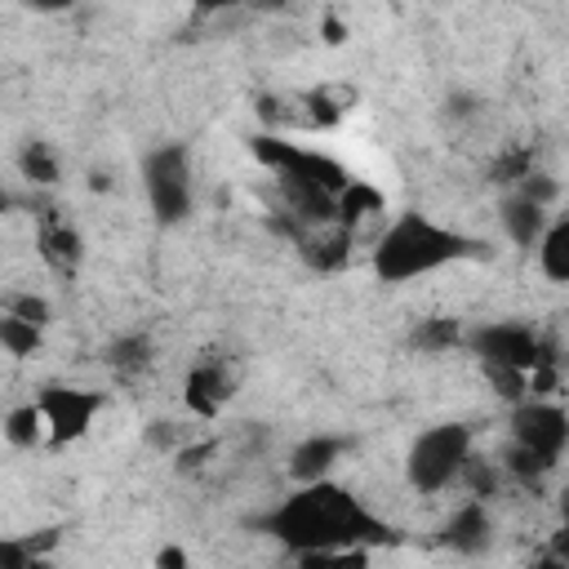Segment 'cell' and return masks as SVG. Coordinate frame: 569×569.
Segmentation results:
<instances>
[{
  "label": "cell",
  "instance_id": "6da1fadb",
  "mask_svg": "<svg viewBox=\"0 0 569 569\" xmlns=\"http://www.w3.org/2000/svg\"><path fill=\"white\" fill-rule=\"evenodd\" d=\"M276 542H284L293 556L302 551H342V547H387L396 542V525H387L378 511H369L351 489L333 480L298 485L289 498H280L258 520Z\"/></svg>",
  "mask_w": 569,
  "mask_h": 569
},
{
  "label": "cell",
  "instance_id": "7a4b0ae2",
  "mask_svg": "<svg viewBox=\"0 0 569 569\" xmlns=\"http://www.w3.org/2000/svg\"><path fill=\"white\" fill-rule=\"evenodd\" d=\"M485 240L458 231V227H445L418 209H405L396 222L382 227V236L373 240L369 249V267L382 284H409L418 276H431V271H445L453 262H467V258H485Z\"/></svg>",
  "mask_w": 569,
  "mask_h": 569
},
{
  "label": "cell",
  "instance_id": "3957f363",
  "mask_svg": "<svg viewBox=\"0 0 569 569\" xmlns=\"http://www.w3.org/2000/svg\"><path fill=\"white\" fill-rule=\"evenodd\" d=\"M471 449H476V440H471L467 422H436L413 436V445L405 453V480L431 498V493L458 485V471L471 458Z\"/></svg>",
  "mask_w": 569,
  "mask_h": 569
},
{
  "label": "cell",
  "instance_id": "277c9868",
  "mask_svg": "<svg viewBox=\"0 0 569 569\" xmlns=\"http://www.w3.org/2000/svg\"><path fill=\"white\" fill-rule=\"evenodd\" d=\"M462 347L480 360V369H516V373H533L538 365H556L547 338L525 325V320H489L462 333Z\"/></svg>",
  "mask_w": 569,
  "mask_h": 569
},
{
  "label": "cell",
  "instance_id": "5b68a950",
  "mask_svg": "<svg viewBox=\"0 0 569 569\" xmlns=\"http://www.w3.org/2000/svg\"><path fill=\"white\" fill-rule=\"evenodd\" d=\"M142 187L156 222L173 227L191 218L196 204V178H191V156L182 142H160L142 156Z\"/></svg>",
  "mask_w": 569,
  "mask_h": 569
},
{
  "label": "cell",
  "instance_id": "8992f818",
  "mask_svg": "<svg viewBox=\"0 0 569 569\" xmlns=\"http://www.w3.org/2000/svg\"><path fill=\"white\" fill-rule=\"evenodd\" d=\"M102 405H107V396L89 391V387H62V382L44 387L36 396V409L44 418V445L58 449V445H71V440L89 436V427L102 413Z\"/></svg>",
  "mask_w": 569,
  "mask_h": 569
},
{
  "label": "cell",
  "instance_id": "52a82bcc",
  "mask_svg": "<svg viewBox=\"0 0 569 569\" xmlns=\"http://www.w3.org/2000/svg\"><path fill=\"white\" fill-rule=\"evenodd\" d=\"M511 445L529 449L551 471L569 445V413L556 400H520L511 409Z\"/></svg>",
  "mask_w": 569,
  "mask_h": 569
},
{
  "label": "cell",
  "instance_id": "ba28073f",
  "mask_svg": "<svg viewBox=\"0 0 569 569\" xmlns=\"http://www.w3.org/2000/svg\"><path fill=\"white\" fill-rule=\"evenodd\" d=\"M231 391H236V378L227 373V365H222V360H200V365H191V369H187L182 405H187V413H196V418L213 422V418L227 409Z\"/></svg>",
  "mask_w": 569,
  "mask_h": 569
},
{
  "label": "cell",
  "instance_id": "9c48e42d",
  "mask_svg": "<svg viewBox=\"0 0 569 569\" xmlns=\"http://www.w3.org/2000/svg\"><path fill=\"white\" fill-rule=\"evenodd\" d=\"M351 449L347 436H333V431H316V436H302L293 449H289V480L293 485H316V480H329V471L338 467V458Z\"/></svg>",
  "mask_w": 569,
  "mask_h": 569
},
{
  "label": "cell",
  "instance_id": "30bf717a",
  "mask_svg": "<svg viewBox=\"0 0 569 569\" xmlns=\"http://www.w3.org/2000/svg\"><path fill=\"white\" fill-rule=\"evenodd\" d=\"M440 542L458 556H485L493 547V516H489V502H476L467 498L440 529Z\"/></svg>",
  "mask_w": 569,
  "mask_h": 569
},
{
  "label": "cell",
  "instance_id": "8fae6325",
  "mask_svg": "<svg viewBox=\"0 0 569 569\" xmlns=\"http://www.w3.org/2000/svg\"><path fill=\"white\" fill-rule=\"evenodd\" d=\"M36 249H40V258H44L53 271H62V276H71V271L80 267V258H84V240H80V231H76L71 222L53 218V213L40 218Z\"/></svg>",
  "mask_w": 569,
  "mask_h": 569
},
{
  "label": "cell",
  "instance_id": "7c38bea8",
  "mask_svg": "<svg viewBox=\"0 0 569 569\" xmlns=\"http://www.w3.org/2000/svg\"><path fill=\"white\" fill-rule=\"evenodd\" d=\"M498 222H502V231H507V240H511V244H520V249H533V244H538V236L547 231L551 213H547L542 204H533L529 196L511 191V196L502 200V209H498Z\"/></svg>",
  "mask_w": 569,
  "mask_h": 569
},
{
  "label": "cell",
  "instance_id": "4fadbf2b",
  "mask_svg": "<svg viewBox=\"0 0 569 569\" xmlns=\"http://www.w3.org/2000/svg\"><path fill=\"white\" fill-rule=\"evenodd\" d=\"M387 209V196L378 191V187H369L365 178H351L347 187H342V196L333 200V218H338V227H347V231H356V222H365V218H373V213H382Z\"/></svg>",
  "mask_w": 569,
  "mask_h": 569
},
{
  "label": "cell",
  "instance_id": "5bb4252c",
  "mask_svg": "<svg viewBox=\"0 0 569 569\" xmlns=\"http://www.w3.org/2000/svg\"><path fill=\"white\" fill-rule=\"evenodd\" d=\"M533 253H538V271L551 284H565L569 280V218H551L547 231L538 236Z\"/></svg>",
  "mask_w": 569,
  "mask_h": 569
},
{
  "label": "cell",
  "instance_id": "9a60e30c",
  "mask_svg": "<svg viewBox=\"0 0 569 569\" xmlns=\"http://www.w3.org/2000/svg\"><path fill=\"white\" fill-rule=\"evenodd\" d=\"M462 325L449 320V316H431V320H418V329L409 333V347L413 351H427V356H440V351H453L462 347Z\"/></svg>",
  "mask_w": 569,
  "mask_h": 569
},
{
  "label": "cell",
  "instance_id": "2e32d148",
  "mask_svg": "<svg viewBox=\"0 0 569 569\" xmlns=\"http://www.w3.org/2000/svg\"><path fill=\"white\" fill-rule=\"evenodd\" d=\"M0 431H4V440H9L13 449H36V445H44V418H40L36 400L13 405V409L4 413V422H0Z\"/></svg>",
  "mask_w": 569,
  "mask_h": 569
},
{
  "label": "cell",
  "instance_id": "e0dca14e",
  "mask_svg": "<svg viewBox=\"0 0 569 569\" xmlns=\"http://www.w3.org/2000/svg\"><path fill=\"white\" fill-rule=\"evenodd\" d=\"M18 173H22L27 182H36V187H53V182L62 178V164H58V156H53L49 142L31 138V142H22V151H18Z\"/></svg>",
  "mask_w": 569,
  "mask_h": 569
},
{
  "label": "cell",
  "instance_id": "ac0fdd59",
  "mask_svg": "<svg viewBox=\"0 0 569 569\" xmlns=\"http://www.w3.org/2000/svg\"><path fill=\"white\" fill-rule=\"evenodd\" d=\"M147 360H151L147 333H120L107 342V369H116V373H138V369H147Z\"/></svg>",
  "mask_w": 569,
  "mask_h": 569
},
{
  "label": "cell",
  "instance_id": "d6986e66",
  "mask_svg": "<svg viewBox=\"0 0 569 569\" xmlns=\"http://www.w3.org/2000/svg\"><path fill=\"white\" fill-rule=\"evenodd\" d=\"M458 480H462V489H467L476 502H489V498L498 493V485H502V471H498V462H489V458H480V453L471 449V458L462 462Z\"/></svg>",
  "mask_w": 569,
  "mask_h": 569
},
{
  "label": "cell",
  "instance_id": "ffe728a7",
  "mask_svg": "<svg viewBox=\"0 0 569 569\" xmlns=\"http://www.w3.org/2000/svg\"><path fill=\"white\" fill-rule=\"evenodd\" d=\"M40 342H44V329H36V325H27V320H18V316H4V311H0V347H4L9 356L27 360V356H36V351H40Z\"/></svg>",
  "mask_w": 569,
  "mask_h": 569
},
{
  "label": "cell",
  "instance_id": "44dd1931",
  "mask_svg": "<svg viewBox=\"0 0 569 569\" xmlns=\"http://www.w3.org/2000/svg\"><path fill=\"white\" fill-rule=\"evenodd\" d=\"M0 311H4V316H18V320H27V325H36V329H44V325L53 320L49 302H44L40 293H27V289H18V293H4V298H0Z\"/></svg>",
  "mask_w": 569,
  "mask_h": 569
},
{
  "label": "cell",
  "instance_id": "7402d4cb",
  "mask_svg": "<svg viewBox=\"0 0 569 569\" xmlns=\"http://www.w3.org/2000/svg\"><path fill=\"white\" fill-rule=\"evenodd\" d=\"M298 569H369L365 547H342V551H302Z\"/></svg>",
  "mask_w": 569,
  "mask_h": 569
},
{
  "label": "cell",
  "instance_id": "603a6c76",
  "mask_svg": "<svg viewBox=\"0 0 569 569\" xmlns=\"http://www.w3.org/2000/svg\"><path fill=\"white\" fill-rule=\"evenodd\" d=\"M213 453H218V445H213V440L178 445V449H173V467H178V471H196V467H204V458H213Z\"/></svg>",
  "mask_w": 569,
  "mask_h": 569
},
{
  "label": "cell",
  "instance_id": "cb8c5ba5",
  "mask_svg": "<svg viewBox=\"0 0 569 569\" xmlns=\"http://www.w3.org/2000/svg\"><path fill=\"white\" fill-rule=\"evenodd\" d=\"M147 436H151V445H156V449H164V453H173V449L182 445V436H178V427H173V422H151V427H147Z\"/></svg>",
  "mask_w": 569,
  "mask_h": 569
},
{
  "label": "cell",
  "instance_id": "d4e9b609",
  "mask_svg": "<svg viewBox=\"0 0 569 569\" xmlns=\"http://www.w3.org/2000/svg\"><path fill=\"white\" fill-rule=\"evenodd\" d=\"M156 569H187V551H182L178 542H164V547L156 551Z\"/></svg>",
  "mask_w": 569,
  "mask_h": 569
},
{
  "label": "cell",
  "instance_id": "484cf974",
  "mask_svg": "<svg viewBox=\"0 0 569 569\" xmlns=\"http://www.w3.org/2000/svg\"><path fill=\"white\" fill-rule=\"evenodd\" d=\"M533 569H569V560H565V556H551V551H542V556L533 560Z\"/></svg>",
  "mask_w": 569,
  "mask_h": 569
},
{
  "label": "cell",
  "instance_id": "4316f807",
  "mask_svg": "<svg viewBox=\"0 0 569 569\" xmlns=\"http://www.w3.org/2000/svg\"><path fill=\"white\" fill-rule=\"evenodd\" d=\"M325 40H329V44H342V27H338V18H325Z\"/></svg>",
  "mask_w": 569,
  "mask_h": 569
},
{
  "label": "cell",
  "instance_id": "83f0119b",
  "mask_svg": "<svg viewBox=\"0 0 569 569\" xmlns=\"http://www.w3.org/2000/svg\"><path fill=\"white\" fill-rule=\"evenodd\" d=\"M13 569H53V560H22V565H13Z\"/></svg>",
  "mask_w": 569,
  "mask_h": 569
}]
</instances>
